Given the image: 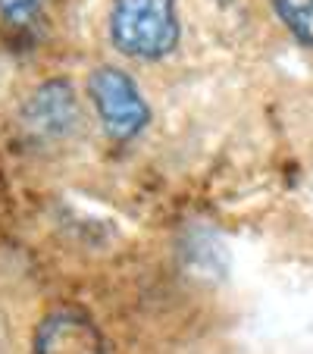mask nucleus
Segmentation results:
<instances>
[{"label":"nucleus","instance_id":"6","mask_svg":"<svg viewBox=\"0 0 313 354\" xmlns=\"http://www.w3.org/2000/svg\"><path fill=\"white\" fill-rule=\"evenodd\" d=\"M44 10V0H0V16L7 26H28Z\"/></svg>","mask_w":313,"mask_h":354},{"label":"nucleus","instance_id":"4","mask_svg":"<svg viewBox=\"0 0 313 354\" xmlns=\"http://www.w3.org/2000/svg\"><path fill=\"white\" fill-rule=\"evenodd\" d=\"M35 351H104V335L79 310H57L35 333Z\"/></svg>","mask_w":313,"mask_h":354},{"label":"nucleus","instance_id":"3","mask_svg":"<svg viewBox=\"0 0 313 354\" xmlns=\"http://www.w3.org/2000/svg\"><path fill=\"white\" fill-rule=\"evenodd\" d=\"M79 122V104L69 82H47L28 97L22 110V126L35 141L66 138Z\"/></svg>","mask_w":313,"mask_h":354},{"label":"nucleus","instance_id":"2","mask_svg":"<svg viewBox=\"0 0 313 354\" xmlns=\"http://www.w3.org/2000/svg\"><path fill=\"white\" fill-rule=\"evenodd\" d=\"M88 94L91 104L97 110L100 122L113 135L116 141H129L138 132H144L151 122V107L141 97L138 85L129 79L122 69L100 66L97 73H91L88 79Z\"/></svg>","mask_w":313,"mask_h":354},{"label":"nucleus","instance_id":"5","mask_svg":"<svg viewBox=\"0 0 313 354\" xmlns=\"http://www.w3.org/2000/svg\"><path fill=\"white\" fill-rule=\"evenodd\" d=\"M282 26L301 41L313 47V0H273Z\"/></svg>","mask_w":313,"mask_h":354},{"label":"nucleus","instance_id":"1","mask_svg":"<svg viewBox=\"0 0 313 354\" xmlns=\"http://www.w3.org/2000/svg\"><path fill=\"white\" fill-rule=\"evenodd\" d=\"M110 41L135 60H163L179 44L173 0H116L110 10Z\"/></svg>","mask_w":313,"mask_h":354}]
</instances>
